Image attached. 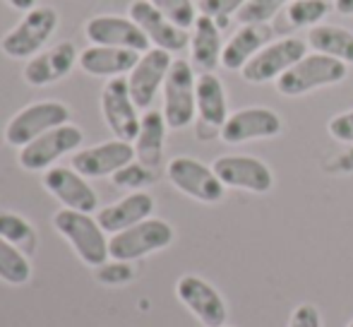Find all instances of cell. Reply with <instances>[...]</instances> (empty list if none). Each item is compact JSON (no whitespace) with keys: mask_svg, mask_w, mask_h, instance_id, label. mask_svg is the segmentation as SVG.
<instances>
[{"mask_svg":"<svg viewBox=\"0 0 353 327\" xmlns=\"http://www.w3.org/2000/svg\"><path fill=\"white\" fill-rule=\"evenodd\" d=\"M307 56V39L283 37L279 41H272L262 51H257L250 58L245 68L241 70L243 80L252 84H265L279 80L286 70H291L298 61Z\"/></svg>","mask_w":353,"mask_h":327,"instance_id":"ba28073f","label":"cell"},{"mask_svg":"<svg viewBox=\"0 0 353 327\" xmlns=\"http://www.w3.org/2000/svg\"><path fill=\"white\" fill-rule=\"evenodd\" d=\"M248 0H200L197 10H200V14H205V17H212L214 22L219 24V29H223V27H228L231 14H238V10Z\"/></svg>","mask_w":353,"mask_h":327,"instance_id":"d6a6232c","label":"cell"},{"mask_svg":"<svg viewBox=\"0 0 353 327\" xmlns=\"http://www.w3.org/2000/svg\"><path fill=\"white\" fill-rule=\"evenodd\" d=\"M43 188L61 202L65 210L89 212L99 207V195L89 181L72 166H53L43 171Z\"/></svg>","mask_w":353,"mask_h":327,"instance_id":"2e32d148","label":"cell"},{"mask_svg":"<svg viewBox=\"0 0 353 327\" xmlns=\"http://www.w3.org/2000/svg\"><path fill=\"white\" fill-rule=\"evenodd\" d=\"M84 132L77 126H72V123H65V126L53 128V130L43 132L41 137L32 140L27 147H22L17 161L24 171H48V168H53V164L63 159L65 155L79 152Z\"/></svg>","mask_w":353,"mask_h":327,"instance_id":"52a82bcc","label":"cell"},{"mask_svg":"<svg viewBox=\"0 0 353 327\" xmlns=\"http://www.w3.org/2000/svg\"><path fill=\"white\" fill-rule=\"evenodd\" d=\"M270 37L265 24H243L226 43H223V53H221V66L226 70L236 72L250 63V58L257 51L265 48V41Z\"/></svg>","mask_w":353,"mask_h":327,"instance_id":"cb8c5ba5","label":"cell"},{"mask_svg":"<svg viewBox=\"0 0 353 327\" xmlns=\"http://www.w3.org/2000/svg\"><path fill=\"white\" fill-rule=\"evenodd\" d=\"M288 327H322L320 310H317L312 304H301L296 310H293Z\"/></svg>","mask_w":353,"mask_h":327,"instance_id":"d590c367","label":"cell"},{"mask_svg":"<svg viewBox=\"0 0 353 327\" xmlns=\"http://www.w3.org/2000/svg\"><path fill=\"white\" fill-rule=\"evenodd\" d=\"M279 132H281V118L272 108L250 106L231 113L226 118V123L221 126V130H219V137L226 145H241V142H250V140L276 137Z\"/></svg>","mask_w":353,"mask_h":327,"instance_id":"5bb4252c","label":"cell"},{"mask_svg":"<svg viewBox=\"0 0 353 327\" xmlns=\"http://www.w3.org/2000/svg\"><path fill=\"white\" fill-rule=\"evenodd\" d=\"M171 66H173L171 53L163 51V48L152 46L149 51L142 53L137 66L132 68L130 75H128L132 101L137 103V108L147 111V108L152 106L159 89L166 82V75H168V70H171Z\"/></svg>","mask_w":353,"mask_h":327,"instance_id":"7c38bea8","label":"cell"},{"mask_svg":"<svg viewBox=\"0 0 353 327\" xmlns=\"http://www.w3.org/2000/svg\"><path fill=\"white\" fill-rule=\"evenodd\" d=\"M142 53L128 51V48H113V46H99L92 43L89 48L79 51V68L92 77H125L137 66Z\"/></svg>","mask_w":353,"mask_h":327,"instance_id":"ffe728a7","label":"cell"},{"mask_svg":"<svg viewBox=\"0 0 353 327\" xmlns=\"http://www.w3.org/2000/svg\"><path fill=\"white\" fill-rule=\"evenodd\" d=\"M307 46L322 56H332L344 61L346 66L353 63V32L334 24H317L307 32Z\"/></svg>","mask_w":353,"mask_h":327,"instance_id":"484cf974","label":"cell"},{"mask_svg":"<svg viewBox=\"0 0 353 327\" xmlns=\"http://www.w3.org/2000/svg\"><path fill=\"white\" fill-rule=\"evenodd\" d=\"M32 277V265H29V255H24L19 248L0 239V279L5 284L22 286Z\"/></svg>","mask_w":353,"mask_h":327,"instance_id":"83f0119b","label":"cell"},{"mask_svg":"<svg viewBox=\"0 0 353 327\" xmlns=\"http://www.w3.org/2000/svg\"><path fill=\"white\" fill-rule=\"evenodd\" d=\"M195 68L188 61H173L163 82V118L171 130H183L195 121L197 97Z\"/></svg>","mask_w":353,"mask_h":327,"instance_id":"277c9868","label":"cell"},{"mask_svg":"<svg viewBox=\"0 0 353 327\" xmlns=\"http://www.w3.org/2000/svg\"><path fill=\"white\" fill-rule=\"evenodd\" d=\"M79 66V51L72 41H58L51 48H43L34 58H29L22 75L24 82L32 87H48L53 82H61Z\"/></svg>","mask_w":353,"mask_h":327,"instance_id":"d6986e66","label":"cell"},{"mask_svg":"<svg viewBox=\"0 0 353 327\" xmlns=\"http://www.w3.org/2000/svg\"><path fill=\"white\" fill-rule=\"evenodd\" d=\"M135 161V147L125 140H108L72 155V168L84 178H106Z\"/></svg>","mask_w":353,"mask_h":327,"instance_id":"ac0fdd59","label":"cell"},{"mask_svg":"<svg viewBox=\"0 0 353 327\" xmlns=\"http://www.w3.org/2000/svg\"><path fill=\"white\" fill-rule=\"evenodd\" d=\"M84 34L89 41L99 43V46L128 48V51L137 53L152 48L142 29L130 17H121V14H97L84 24Z\"/></svg>","mask_w":353,"mask_h":327,"instance_id":"9a60e30c","label":"cell"},{"mask_svg":"<svg viewBox=\"0 0 353 327\" xmlns=\"http://www.w3.org/2000/svg\"><path fill=\"white\" fill-rule=\"evenodd\" d=\"M166 176L181 192H185L188 197H192L197 202H207V205H214V202L221 200L223 188H226L219 181L212 166L192 159V157L171 159L166 166Z\"/></svg>","mask_w":353,"mask_h":327,"instance_id":"30bf717a","label":"cell"},{"mask_svg":"<svg viewBox=\"0 0 353 327\" xmlns=\"http://www.w3.org/2000/svg\"><path fill=\"white\" fill-rule=\"evenodd\" d=\"M346 75H349V66L344 61L312 51L276 80V92L283 97H301L312 89L341 82Z\"/></svg>","mask_w":353,"mask_h":327,"instance_id":"3957f363","label":"cell"},{"mask_svg":"<svg viewBox=\"0 0 353 327\" xmlns=\"http://www.w3.org/2000/svg\"><path fill=\"white\" fill-rule=\"evenodd\" d=\"M327 130H330V135L334 137V140L353 145V108L332 118L330 126H327Z\"/></svg>","mask_w":353,"mask_h":327,"instance_id":"e575fe53","label":"cell"},{"mask_svg":"<svg viewBox=\"0 0 353 327\" xmlns=\"http://www.w3.org/2000/svg\"><path fill=\"white\" fill-rule=\"evenodd\" d=\"M154 212V197L144 190H132L123 200L113 202V205L99 210L97 221L106 234H121V231L130 229V226L140 224V221L149 219Z\"/></svg>","mask_w":353,"mask_h":327,"instance_id":"44dd1931","label":"cell"},{"mask_svg":"<svg viewBox=\"0 0 353 327\" xmlns=\"http://www.w3.org/2000/svg\"><path fill=\"white\" fill-rule=\"evenodd\" d=\"M336 171H353V150L341 155V159L336 161Z\"/></svg>","mask_w":353,"mask_h":327,"instance_id":"74e56055","label":"cell"},{"mask_svg":"<svg viewBox=\"0 0 353 327\" xmlns=\"http://www.w3.org/2000/svg\"><path fill=\"white\" fill-rule=\"evenodd\" d=\"M0 239L19 248L24 255H32L39 244L37 229L22 215H14V212H0Z\"/></svg>","mask_w":353,"mask_h":327,"instance_id":"4316f807","label":"cell"},{"mask_svg":"<svg viewBox=\"0 0 353 327\" xmlns=\"http://www.w3.org/2000/svg\"><path fill=\"white\" fill-rule=\"evenodd\" d=\"M197 97V116H200V128L210 130V135H216V130H221V126L228 118V103H226V92L223 84L214 72H202L197 77L195 87Z\"/></svg>","mask_w":353,"mask_h":327,"instance_id":"603a6c76","label":"cell"},{"mask_svg":"<svg viewBox=\"0 0 353 327\" xmlns=\"http://www.w3.org/2000/svg\"><path fill=\"white\" fill-rule=\"evenodd\" d=\"M140 108L132 101L128 77H113L101 89V116L116 140L135 142L140 132Z\"/></svg>","mask_w":353,"mask_h":327,"instance_id":"9c48e42d","label":"cell"},{"mask_svg":"<svg viewBox=\"0 0 353 327\" xmlns=\"http://www.w3.org/2000/svg\"><path fill=\"white\" fill-rule=\"evenodd\" d=\"M3 3H8L10 8L19 10V12H27V10L37 8V0H3Z\"/></svg>","mask_w":353,"mask_h":327,"instance_id":"8d00e7d4","label":"cell"},{"mask_svg":"<svg viewBox=\"0 0 353 327\" xmlns=\"http://www.w3.org/2000/svg\"><path fill=\"white\" fill-rule=\"evenodd\" d=\"M349 327H353V323H351V325H349Z\"/></svg>","mask_w":353,"mask_h":327,"instance_id":"60d3db41","label":"cell"},{"mask_svg":"<svg viewBox=\"0 0 353 327\" xmlns=\"http://www.w3.org/2000/svg\"><path fill=\"white\" fill-rule=\"evenodd\" d=\"M178 299L185 304V308L207 327H221L228 318L226 304L221 294L197 275H185L176 284Z\"/></svg>","mask_w":353,"mask_h":327,"instance_id":"e0dca14e","label":"cell"},{"mask_svg":"<svg viewBox=\"0 0 353 327\" xmlns=\"http://www.w3.org/2000/svg\"><path fill=\"white\" fill-rule=\"evenodd\" d=\"M70 123V108L63 101H37L17 111L5 126V142L10 147H27L32 140L58 126Z\"/></svg>","mask_w":353,"mask_h":327,"instance_id":"5b68a950","label":"cell"},{"mask_svg":"<svg viewBox=\"0 0 353 327\" xmlns=\"http://www.w3.org/2000/svg\"><path fill=\"white\" fill-rule=\"evenodd\" d=\"M53 226L56 231L72 246L77 257L89 267H99L108 262V234L101 229L97 217L89 212H74V210H58L53 215Z\"/></svg>","mask_w":353,"mask_h":327,"instance_id":"6da1fadb","label":"cell"},{"mask_svg":"<svg viewBox=\"0 0 353 327\" xmlns=\"http://www.w3.org/2000/svg\"><path fill=\"white\" fill-rule=\"evenodd\" d=\"M128 17L137 24L149 39L154 48H163L168 53H181L183 48L190 46V34L188 29H181L173 24L163 12H159L149 0H135L130 5V14Z\"/></svg>","mask_w":353,"mask_h":327,"instance_id":"8fae6325","label":"cell"},{"mask_svg":"<svg viewBox=\"0 0 353 327\" xmlns=\"http://www.w3.org/2000/svg\"><path fill=\"white\" fill-rule=\"evenodd\" d=\"M58 29V12L46 5H37V8L27 10L24 17L10 29L0 41V48L8 58L12 61H29L37 53L43 51L48 39L56 34Z\"/></svg>","mask_w":353,"mask_h":327,"instance_id":"7a4b0ae2","label":"cell"},{"mask_svg":"<svg viewBox=\"0 0 353 327\" xmlns=\"http://www.w3.org/2000/svg\"><path fill=\"white\" fill-rule=\"evenodd\" d=\"M173 236L176 234H173V226L168 221L149 217V219L121 231V234H113L108 241V252H111V260L132 262L168 248L173 244Z\"/></svg>","mask_w":353,"mask_h":327,"instance_id":"8992f818","label":"cell"},{"mask_svg":"<svg viewBox=\"0 0 353 327\" xmlns=\"http://www.w3.org/2000/svg\"><path fill=\"white\" fill-rule=\"evenodd\" d=\"M214 173L226 188H241L250 192H270L274 186V173L265 161L248 155H226L212 164Z\"/></svg>","mask_w":353,"mask_h":327,"instance_id":"4fadbf2b","label":"cell"},{"mask_svg":"<svg viewBox=\"0 0 353 327\" xmlns=\"http://www.w3.org/2000/svg\"><path fill=\"white\" fill-rule=\"evenodd\" d=\"M221 29L212 17L197 14L195 24H192L190 34V61L192 68H197L202 72H214L216 66H221Z\"/></svg>","mask_w":353,"mask_h":327,"instance_id":"7402d4cb","label":"cell"},{"mask_svg":"<svg viewBox=\"0 0 353 327\" xmlns=\"http://www.w3.org/2000/svg\"><path fill=\"white\" fill-rule=\"evenodd\" d=\"M149 3L181 29H192L197 19V5L192 0H149Z\"/></svg>","mask_w":353,"mask_h":327,"instance_id":"f546056e","label":"cell"},{"mask_svg":"<svg viewBox=\"0 0 353 327\" xmlns=\"http://www.w3.org/2000/svg\"><path fill=\"white\" fill-rule=\"evenodd\" d=\"M97 279L101 284H111V286H123L132 279V267L128 262L113 260V262H103L97 267Z\"/></svg>","mask_w":353,"mask_h":327,"instance_id":"836d02e7","label":"cell"},{"mask_svg":"<svg viewBox=\"0 0 353 327\" xmlns=\"http://www.w3.org/2000/svg\"><path fill=\"white\" fill-rule=\"evenodd\" d=\"M330 3L327 0H293L288 3V22L296 27H317L327 17Z\"/></svg>","mask_w":353,"mask_h":327,"instance_id":"f1b7e54d","label":"cell"},{"mask_svg":"<svg viewBox=\"0 0 353 327\" xmlns=\"http://www.w3.org/2000/svg\"><path fill=\"white\" fill-rule=\"evenodd\" d=\"M166 118L159 111H147L140 121V132L135 142V159L144 164L147 168H157L163 159V142H166Z\"/></svg>","mask_w":353,"mask_h":327,"instance_id":"d4e9b609","label":"cell"},{"mask_svg":"<svg viewBox=\"0 0 353 327\" xmlns=\"http://www.w3.org/2000/svg\"><path fill=\"white\" fill-rule=\"evenodd\" d=\"M283 5H288V0H248L236 17L241 24H267Z\"/></svg>","mask_w":353,"mask_h":327,"instance_id":"4dcf8cb0","label":"cell"},{"mask_svg":"<svg viewBox=\"0 0 353 327\" xmlns=\"http://www.w3.org/2000/svg\"><path fill=\"white\" fill-rule=\"evenodd\" d=\"M111 181H113V186H118V188H132V190H137V188H144L154 181V171L140 161H130L128 166H123L121 171L113 173Z\"/></svg>","mask_w":353,"mask_h":327,"instance_id":"1f68e13d","label":"cell"},{"mask_svg":"<svg viewBox=\"0 0 353 327\" xmlns=\"http://www.w3.org/2000/svg\"><path fill=\"white\" fill-rule=\"evenodd\" d=\"M334 10L339 14H353V0H334Z\"/></svg>","mask_w":353,"mask_h":327,"instance_id":"f35d334b","label":"cell"},{"mask_svg":"<svg viewBox=\"0 0 353 327\" xmlns=\"http://www.w3.org/2000/svg\"><path fill=\"white\" fill-rule=\"evenodd\" d=\"M221 327H228V325H221Z\"/></svg>","mask_w":353,"mask_h":327,"instance_id":"ab89813d","label":"cell"}]
</instances>
